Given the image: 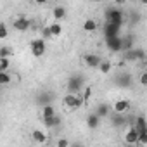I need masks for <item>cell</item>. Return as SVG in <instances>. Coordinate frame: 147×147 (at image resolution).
Here are the masks:
<instances>
[{"mask_svg":"<svg viewBox=\"0 0 147 147\" xmlns=\"http://www.w3.org/2000/svg\"><path fill=\"white\" fill-rule=\"evenodd\" d=\"M85 76L83 75H71L67 78V83H66V90L69 94H82V90L85 88Z\"/></svg>","mask_w":147,"mask_h":147,"instance_id":"1","label":"cell"},{"mask_svg":"<svg viewBox=\"0 0 147 147\" xmlns=\"http://www.w3.org/2000/svg\"><path fill=\"white\" fill-rule=\"evenodd\" d=\"M62 104H64L67 109H80V107L85 106L82 94H69V92L62 97Z\"/></svg>","mask_w":147,"mask_h":147,"instance_id":"2","label":"cell"},{"mask_svg":"<svg viewBox=\"0 0 147 147\" xmlns=\"http://www.w3.org/2000/svg\"><path fill=\"white\" fill-rule=\"evenodd\" d=\"M104 18H106V21H111L118 26H123V23H125V14L119 7H109L104 12Z\"/></svg>","mask_w":147,"mask_h":147,"instance_id":"3","label":"cell"},{"mask_svg":"<svg viewBox=\"0 0 147 147\" xmlns=\"http://www.w3.org/2000/svg\"><path fill=\"white\" fill-rule=\"evenodd\" d=\"M30 49H31L33 57H42L45 54V50H47V43H45L43 38H35V40H31Z\"/></svg>","mask_w":147,"mask_h":147,"instance_id":"4","label":"cell"},{"mask_svg":"<svg viewBox=\"0 0 147 147\" xmlns=\"http://www.w3.org/2000/svg\"><path fill=\"white\" fill-rule=\"evenodd\" d=\"M31 24H33V21L28 19V18H24V16H19V18H16V19L12 21V28H14L16 31H21V33L31 30Z\"/></svg>","mask_w":147,"mask_h":147,"instance_id":"5","label":"cell"},{"mask_svg":"<svg viewBox=\"0 0 147 147\" xmlns=\"http://www.w3.org/2000/svg\"><path fill=\"white\" fill-rule=\"evenodd\" d=\"M131 75L130 73H118L116 78H114V85L119 88H130L131 87Z\"/></svg>","mask_w":147,"mask_h":147,"instance_id":"6","label":"cell"},{"mask_svg":"<svg viewBox=\"0 0 147 147\" xmlns=\"http://www.w3.org/2000/svg\"><path fill=\"white\" fill-rule=\"evenodd\" d=\"M106 47H107L111 52L119 54V52L123 50V40H121V36L118 35V36H113V38H106Z\"/></svg>","mask_w":147,"mask_h":147,"instance_id":"7","label":"cell"},{"mask_svg":"<svg viewBox=\"0 0 147 147\" xmlns=\"http://www.w3.org/2000/svg\"><path fill=\"white\" fill-rule=\"evenodd\" d=\"M119 33H121V26H118L111 21L104 23V38H113V36H118Z\"/></svg>","mask_w":147,"mask_h":147,"instance_id":"8","label":"cell"},{"mask_svg":"<svg viewBox=\"0 0 147 147\" xmlns=\"http://www.w3.org/2000/svg\"><path fill=\"white\" fill-rule=\"evenodd\" d=\"M35 100H36V104H38L40 107L45 106V104H52V102H54V94L49 92V90H42V92L36 94Z\"/></svg>","mask_w":147,"mask_h":147,"instance_id":"9","label":"cell"},{"mask_svg":"<svg viewBox=\"0 0 147 147\" xmlns=\"http://www.w3.org/2000/svg\"><path fill=\"white\" fill-rule=\"evenodd\" d=\"M137 135H138L137 128H135L133 125H130V126L126 128L125 135H123V138H125V144H126V145H137Z\"/></svg>","mask_w":147,"mask_h":147,"instance_id":"10","label":"cell"},{"mask_svg":"<svg viewBox=\"0 0 147 147\" xmlns=\"http://www.w3.org/2000/svg\"><path fill=\"white\" fill-rule=\"evenodd\" d=\"M107 118L111 119V125H113L114 128H121V126H125V125L128 123V118L125 116V113H114L113 116L109 114Z\"/></svg>","mask_w":147,"mask_h":147,"instance_id":"11","label":"cell"},{"mask_svg":"<svg viewBox=\"0 0 147 147\" xmlns=\"http://www.w3.org/2000/svg\"><path fill=\"white\" fill-rule=\"evenodd\" d=\"M100 61H102V57L99 54H85L83 55V62L88 67H92V69H97V66L100 64Z\"/></svg>","mask_w":147,"mask_h":147,"instance_id":"12","label":"cell"},{"mask_svg":"<svg viewBox=\"0 0 147 147\" xmlns=\"http://www.w3.org/2000/svg\"><path fill=\"white\" fill-rule=\"evenodd\" d=\"M31 140L38 145H43V144L49 142V133L43 131V130H33L31 131Z\"/></svg>","mask_w":147,"mask_h":147,"instance_id":"13","label":"cell"},{"mask_svg":"<svg viewBox=\"0 0 147 147\" xmlns=\"http://www.w3.org/2000/svg\"><path fill=\"white\" fill-rule=\"evenodd\" d=\"M130 106H131V102H130L128 99H118V100L111 106V109H113L114 113H126V111L130 109Z\"/></svg>","mask_w":147,"mask_h":147,"instance_id":"14","label":"cell"},{"mask_svg":"<svg viewBox=\"0 0 147 147\" xmlns=\"http://www.w3.org/2000/svg\"><path fill=\"white\" fill-rule=\"evenodd\" d=\"M42 121H43L45 128H49V130H52V128H57V126H61V123H62V119H61V116H57V113H55L54 116L42 118Z\"/></svg>","mask_w":147,"mask_h":147,"instance_id":"15","label":"cell"},{"mask_svg":"<svg viewBox=\"0 0 147 147\" xmlns=\"http://www.w3.org/2000/svg\"><path fill=\"white\" fill-rule=\"evenodd\" d=\"M95 114H97L100 119L107 118V116L111 114V106H109V104H106V102H100V104H97V107H95Z\"/></svg>","mask_w":147,"mask_h":147,"instance_id":"16","label":"cell"},{"mask_svg":"<svg viewBox=\"0 0 147 147\" xmlns=\"http://www.w3.org/2000/svg\"><path fill=\"white\" fill-rule=\"evenodd\" d=\"M52 16H54V19H55V21H62V19H66L67 11H66V7H64V5H55V7L52 9Z\"/></svg>","mask_w":147,"mask_h":147,"instance_id":"17","label":"cell"},{"mask_svg":"<svg viewBox=\"0 0 147 147\" xmlns=\"http://www.w3.org/2000/svg\"><path fill=\"white\" fill-rule=\"evenodd\" d=\"M99 125H100V118H99L95 113H90V114L87 116V126H88L90 130H97Z\"/></svg>","mask_w":147,"mask_h":147,"instance_id":"18","label":"cell"},{"mask_svg":"<svg viewBox=\"0 0 147 147\" xmlns=\"http://www.w3.org/2000/svg\"><path fill=\"white\" fill-rule=\"evenodd\" d=\"M131 125L137 128V131H147V121H145V116H142V114L137 116Z\"/></svg>","mask_w":147,"mask_h":147,"instance_id":"19","label":"cell"},{"mask_svg":"<svg viewBox=\"0 0 147 147\" xmlns=\"http://www.w3.org/2000/svg\"><path fill=\"white\" fill-rule=\"evenodd\" d=\"M97 69L102 73V75H109V73H111V69H113V62L111 61H100V64L97 66Z\"/></svg>","mask_w":147,"mask_h":147,"instance_id":"20","label":"cell"},{"mask_svg":"<svg viewBox=\"0 0 147 147\" xmlns=\"http://www.w3.org/2000/svg\"><path fill=\"white\" fill-rule=\"evenodd\" d=\"M12 82V75L9 73V69L5 71H0V87H5Z\"/></svg>","mask_w":147,"mask_h":147,"instance_id":"21","label":"cell"},{"mask_svg":"<svg viewBox=\"0 0 147 147\" xmlns=\"http://www.w3.org/2000/svg\"><path fill=\"white\" fill-rule=\"evenodd\" d=\"M92 92H94L92 85H85V88L82 90V97H83V104H85V106H88L90 97H92Z\"/></svg>","mask_w":147,"mask_h":147,"instance_id":"22","label":"cell"},{"mask_svg":"<svg viewBox=\"0 0 147 147\" xmlns=\"http://www.w3.org/2000/svg\"><path fill=\"white\" fill-rule=\"evenodd\" d=\"M83 30L88 31V33H94L97 30V21L95 19H85L83 21Z\"/></svg>","mask_w":147,"mask_h":147,"instance_id":"23","label":"cell"},{"mask_svg":"<svg viewBox=\"0 0 147 147\" xmlns=\"http://www.w3.org/2000/svg\"><path fill=\"white\" fill-rule=\"evenodd\" d=\"M121 40H123V50L133 49V42H135L133 35H125V36H121ZM123 50H121V52H123Z\"/></svg>","mask_w":147,"mask_h":147,"instance_id":"24","label":"cell"},{"mask_svg":"<svg viewBox=\"0 0 147 147\" xmlns=\"http://www.w3.org/2000/svg\"><path fill=\"white\" fill-rule=\"evenodd\" d=\"M54 114H55V107L52 104L42 106V118H49V116H54Z\"/></svg>","mask_w":147,"mask_h":147,"instance_id":"25","label":"cell"},{"mask_svg":"<svg viewBox=\"0 0 147 147\" xmlns=\"http://www.w3.org/2000/svg\"><path fill=\"white\" fill-rule=\"evenodd\" d=\"M49 30H50L52 36H59V35L62 33V26L59 24V21H55V23H50V24H49Z\"/></svg>","mask_w":147,"mask_h":147,"instance_id":"26","label":"cell"},{"mask_svg":"<svg viewBox=\"0 0 147 147\" xmlns=\"http://www.w3.org/2000/svg\"><path fill=\"white\" fill-rule=\"evenodd\" d=\"M123 59H125V61H130V62H137V57H135V49L123 50Z\"/></svg>","mask_w":147,"mask_h":147,"instance_id":"27","label":"cell"},{"mask_svg":"<svg viewBox=\"0 0 147 147\" xmlns=\"http://www.w3.org/2000/svg\"><path fill=\"white\" fill-rule=\"evenodd\" d=\"M11 55H12V47H9V45L0 47V57H11Z\"/></svg>","mask_w":147,"mask_h":147,"instance_id":"28","label":"cell"},{"mask_svg":"<svg viewBox=\"0 0 147 147\" xmlns=\"http://www.w3.org/2000/svg\"><path fill=\"white\" fill-rule=\"evenodd\" d=\"M135 57H137V62H144L145 61V50L142 47L135 49Z\"/></svg>","mask_w":147,"mask_h":147,"instance_id":"29","label":"cell"},{"mask_svg":"<svg viewBox=\"0 0 147 147\" xmlns=\"http://www.w3.org/2000/svg\"><path fill=\"white\" fill-rule=\"evenodd\" d=\"M11 66V57H0V71H5Z\"/></svg>","mask_w":147,"mask_h":147,"instance_id":"30","label":"cell"},{"mask_svg":"<svg viewBox=\"0 0 147 147\" xmlns=\"http://www.w3.org/2000/svg\"><path fill=\"white\" fill-rule=\"evenodd\" d=\"M5 38H9V30L5 23H0V40H5Z\"/></svg>","mask_w":147,"mask_h":147,"instance_id":"31","label":"cell"},{"mask_svg":"<svg viewBox=\"0 0 147 147\" xmlns=\"http://www.w3.org/2000/svg\"><path fill=\"white\" fill-rule=\"evenodd\" d=\"M140 21H142V14H140V12H137V11H135V12H131V16H130V23H131V24H138Z\"/></svg>","mask_w":147,"mask_h":147,"instance_id":"32","label":"cell"},{"mask_svg":"<svg viewBox=\"0 0 147 147\" xmlns=\"http://www.w3.org/2000/svg\"><path fill=\"white\" fill-rule=\"evenodd\" d=\"M42 38H43V40H50V38H54L52 33H50V30H49V26H43V28H42Z\"/></svg>","mask_w":147,"mask_h":147,"instance_id":"33","label":"cell"},{"mask_svg":"<svg viewBox=\"0 0 147 147\" xmlns=\"http://www.w3.org/2000/svg\"><path fill=\"white\" fill-rule=\"evenodd\" d=\"M55 145H57V147H67V145H69V140H67V138H59V140L55 142Z\"/></svg>","mask_w":147,"mask_h":147,"instance_id":"34","label":"cell"},{"mask_svg":"<svg viewBox=\"0 0 147 147\" xmlns=\"http://www.w3.org/2000/svg\"><path fill=\"white\" fill-rule=\"evenodd\" d=\"M140 85L142 87L147 85V73H142V75H140Z\"/></svg>","mask_w":147,"mask_h":147,"instance_id":"35","label":"cell"},{"mask_svg":"<svg viewBox=\"0 0 147 147\" xmlns=\"http://www.w3.org/2000/svg\"><path fill=\"white\" fill-rule=\"evenodd\" d=\"M113 2H114L116 5H125V4H126V0H113Z\"/></svg>","mask_w":147,"mask_h":147,"instance_id":"36","label":"cell"},{"mask_svg":"<svg viewBox=\"0 0 147 147\" xmlns=\"http://www.w3.org/2000/svg\"><path fill=\"white\" fill-rule=\"evenodd\" d=\"M35 4H38V5H43V4H47V0H33Z\"/></svg>","mask_w":147,"mask_h":147,"instance_id":"37","label":"cell"},{"mask_svg":"<svg viewBox=\"0 0 147 147\" xmlns=\"http://www.w3.org/2000/svg\"><path fill=\"white\" fill-rule=\"evenodd\" d=\"M94 4H100V2H104V0H92Z\"/></svg>","mask_w":147,"mask_h":147,"instance_id":"38","label":"cell"},{"mask_svg":"<svg viewBox=\"0 0 147 147\" xmlns=\"http://www.w3.org/2000/svg\"><path fill=\"white\" fill-rule=\"evenodd\" d=\"M140 2H142V5H147V0H140Z\"/></svg>","mask_w":147,"mask_h":147,"instance_id":"39","label":"cell"}]
</instances>
